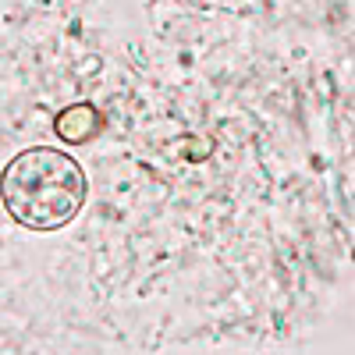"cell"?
Instances as JSON below:
<instances>
[{
  "instance_id": "cell-1",
  "label": "cell",
  "mask_w": 355,
  "mask_h": 355,
  "mask_svg": "<svg viewBox=\"0 0 355 355\" xmlns=\"http://www.w3.org/2000/svg\"><path fill=\"white\" fill-rule=\"evenodd\" d=\"M85 192L89 182L78 160L46 146L21 150L0 174V199L8 214L28 231H57L75 220Z\"/></svg>"
},
{
  "instance_id": "cell-2",
  "label": "cell",
  "mask_w": 355,
  "mask_h": 355,
  "mask_svg": "<svg viewBox=\"0 0 355 355\" xmlns=\"http://www.w3.org/2000/svg\"><path fill=\"white\" fill-rule=\"evenodd\" d=\"M53 128H57V135H61L64 142L82 146V142H89V139L100 135L103 121H100V110H96L93 103H75V107H68V110L57 114V125H53Z\"/></svg>"
}]
</instances>
